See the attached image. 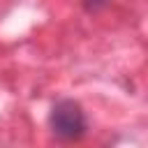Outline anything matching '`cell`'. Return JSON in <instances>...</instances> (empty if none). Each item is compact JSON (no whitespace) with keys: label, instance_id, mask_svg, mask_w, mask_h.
<instances>
[{"label":"cell","instance_id":"obj_1","mask_svg":"<svg viewBox=\"0 0 148 148\" xmlns=\"http://www.w3.org/2000/svg\"><path fill=\"white\" fill-rule=\"evenodd\" d=\"M51 132L62 141H76L88 132V120L79 102L74 99H60L53 104L49 116Z\"/></svg>","mask_w":148,"mask_h":148},{"label":"cell","instance_id":"obj_2","mask_svg":"<svg viewBox=\"0 0 148 148\" xmlns=\"http://www.w3.org/2000/svg\"><path fill=\"white\" fill-rule=\"evenodd\" d=\"M106 5H109V0H83V7H86V12H90V14H95V12L104 9Z\"/></svg>","mask_w":148,"mask_h":148}]
</instances>
